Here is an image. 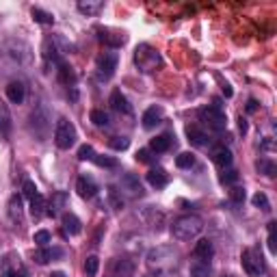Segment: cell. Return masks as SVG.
Masks as SVG:
<instances>
[{
    "label": "cell",
    "instance_id": "cell-25",
    "mask_svg": "<svg viewBox=\"0 0 277 277\" xmlns=\"http://www.w3.org/2000/svg\"><path fill=\"white\" fill-rule=\"evenodd\" d=\"M76 7L82 15H98L104 9V2L102 0H78Z\"/></svg>",
    "mask_w": 277,
    "mask_h": 277
},
{
    "label": "cell",
    "instance_id": "cell-41",
    "mask_svg": "<svg viewBox=\"0 0 277 277\" xmlns=\"http://www.w3.org/2000/svg\"><path fill=\"white\" fill-rule=\"evenodd\" d=\"M275 227H277V223H275V221H271V223H269V240H266V243H269V252H271V253H277V245H275Z\"/></svg>",
    "mask_w": 277,
    "mask_h": 277
},
{
    "label": "cell",
    "instance_id": "cell-2",
    "mask_svg": "<svg viewBox=\"0 0 277 277\" xmlns=\"http://www.w3.org/2000/svg\"><path fill=\"white\" fill-rule=\"evenodd\" d=\"M177 258H180V253H177L174 245H160V247L150 249L145 260L156 271H171L177 264Z\"/></svg>",
    "mask_w": 277,
    "mask_h": 277
},
{
    "label": "cell",
    "instance_id": "cell-48",
    "mask_svg": "<svg viewBox=\"0 0 277 277\" xmlns=\"http://www.w3.org/2000/svg\"><path fill=\"white\" fill-rule=\"evenodd\" d=\"M223 96H226V98L234 96V91H232V87H229V85H223Z\"/></svg>",
    "mask_w": 277,
    "mask_h": 277
},
{
    "label": "cell",
    "instance_id": "cell-5",
    "mask_svg": "<svg viewBox=\"0 0 277 277\" xmlns=\"http://www.w3.org/2000/svg\"><path fill=\"white\" fill-rule=\"evenodd\" d=\"M240 264H243V271L249 277H260V275H264V271H266L262 253L252 247L243 249V253H240Z\"/></svg>",
    "mask_w": 277,
    "mask_h": 277
},
{
    "label": "cell",
    "instance_id": "cell-35",
    "mask_svg": "<svg viewBox=\"0 0 277 277\" xmlns=\"http://www.w3.org/2000/svg\"><path fill=\"white\" fill-rule=\"evenodd\" d=\"M252 201H253V206H255V208H260V210H264V212H269V210H271V201H269V197H266L264 193H255Z\"/></svg>",
    "mask_w": 277,
    "mask_h": 277
},
{
    "label": "cell",
    "instance_id": "cell-32",
    "mask_svg": "<svg viewBox=\"0 0 277 277\" xmlns=\"http://www.w3.org/2000/svg\"><path fill=\"white\" fill-rule=\"evenodd\" d=\"M98 271H100V258H98V255H89V258L85 260V275L96 277Z\"/></svg>",
    "mask_w": 277,
    "mask_h": 277
},
{
    "label": "cell",
    "instance_id": "cell-11",
    "mask_svg": "<svg viewBox=\"0 0 277 277\" xmlns=\"http://www.w3.org/2000/svg\"><path fill=\"white\" fill-rule=\"evenodd\" d=\"M67 200H70V195H67L65 191H56V193H52V200L50 203L46 206V214L48 217H59L61 212H63V208L67 206Z\"/></svg>",
    "mask_w": 277,
    "mask_h": 277
},
{
    "label": "cell",
    "instance_id": "cell-43",
    "mask_svg": "<svg viewBox=\"0 0 277 277\" xmlns=\"http://www.w3.org/2000/svg\"><path fill=\"white\" fill-rule=\"evenodd\" d=\"M236 180H238V171H234V169H227V171H223V174H221V182H223V184H234Z\"/></svg>",
    "mask_w": 277,
    "mask_h": 277
},
{
    "label": "cell",
    "instance_id": "cell-1",
    "mask_svg": "<svg viewBox=\"0 0 277 277\" xmlns=\"http://www.w3.org/2000/svg\"><path fill=\"white\" fill-rule=\"evenodd\" d=\"M203 229V219L200 214H182L171 223V234L177 240H191Z\"/></svg>",
    "mask_w": 277,
    "mask_h": 277
},
{
    "label": "cell",
    "instance_id": "cell-3",
    "mask_svg": "<svg viewBox=\"0 0 277 277\" xmlns=\"http://www.w3.org/2000/svg\"><path fill=\"white\" fill-rule=\"evenodd\" d=\"M200 119L210 130H214V132H223L227 128V117H226V111H223V104L219 98H214L212 104L200 108Z\"/></svg>",
    "mask_w": 277,
    "mask_h": 277
},
{
    "label": "cell",
    "instance_id": "cell-14",
    "mask_svg": "<svg viewBox=\"0 0 277 277\" xmlns=\"http://www.w3.org/2000/svg\"><path fill=\"white\" fill-rule=\"evenodd\" d=\"M148 184L154 186V189H165L167 184H169V176H167V171L163 167H154V169L148 171Z\"/></svg>",
    "mask_w": 277,
    "mask_h": 277
},
{
    "label": "cell",
    "instance_id": "cell-46",
    "mask_svg": "<svg viewBox=\"0 0 277 277\" xmlns=\"http://www.w3.org/2000/svg\"><path fill=\"white\" fill-rule=\"evenodd\" d=\"M255 111H258V102L252 98V100H247V113H255Z\"/></svg>",
    "mask_w": 277,
    "mask_h": 277
},
{
    "label": "cell",
    "instance_id": "cell-8",
    "mask_svg": "<svg viewBox=\"0 0 277 277\" xmlns=\"http://www.w3.org/2000/svg\"><path fill=\"white\" fill-rule=\"evenodd\" d=\"M119 189H122L124 195L132 197V200H137V197H143V184H141L139 176L134 174H124L122 180H119Z\"/></svg>",
    "mask_w": 277,
    "mask_h": 277
},
{
    "label": "cell",
    "instance_id": "cell-22",
    "mask_svg": "<svg viewBox=\"0 0 277 277\" xmlns=\"http://www.w3.org/2000/svg\"><path fill=\"white\" fill-rule=\"evenodd\" d=\"M56 78H59V82H63V85L72 87L76 82V72L72 65H67L65 61H61L59 65H56Z\"/></svg>",
    "mask_w": 277,
    "mask_h": 277
},
{
    "label": "cell",
    "instance_id": "cell-34",
    "mask_svg": "<svg viewBox=\"0 0 277 277\" xmlns=\"http://www.w3.org/2000/svg\"><path fill=\"white\" fill-rule=\"evenodd\" d=\"M9 128H11V117H9L7 106L0 100V132H9Z\"/></svg>",
    "mask_w": 277,
    "mask_h": 277
},
{
    "label": "cell",
    "instance_id": "cell-31",
    "mask_svg": "<svg viewBox=\"0 0 277 277\" xmlns=\"http://www.w3.org/2000/svg\"><path fill=\"white\" fill-rule=\"evenodd\" d=\"M255 167H258V171H260L262 176H266V177H273V176L277 174V165H275L271 158H260Z\"/></svg>",
    "mask_w": 277,
    "mask_h": 277
},
{
    "label": "cell",
    "instance_id": "cell-45",
    "mask_svg": "<svg viewBox=\"0 0 277 277\" xmlns=\"http://www.w3.org/2000/svg\"><path fill=\"white\" fill-rule=\"evenodd\" d=\"M137 160H139V163H150V160H151L150 150H139L137 151Z\"/></svg>",
    "mask_w": 277,
    "mask_h": 277
},
{
    "label": "cell",
    "instance_id": "cell-37",
    "mask_svg": "<svg viewBox=\"0 0 277 277\" xmlns=\"http://www.w3.org/2000/svg\"><path fill=\"white\" fill-rule=\"evenodd\" d=\"M33 240L37 243V247H48V243L52 240V236H50L48 229H39V232L33 234Z\"/></svg>",
    "mask_w": 277,
    "mask_h": 277
},
{
    "label": "cell",
    "instance_id": "cell-47",
    "mask_svg": "<svg viewBox=\"0 0 277 277\" xmlns=\"http://www.w3.org/2000/svg\"><path fill=\"white\" fill-rule=\"evenodd\" d=\"M238 130H240V132H247V122H245V119L243 117H238Z\"/></svg>",
    "mask_w": 277,
    "mask_h": 277
},
{
    "label": "cell",
    "instance_id": "cell-33",
    "mask_svg": "<svg viewBox=\"0 0 277 277\" xmlns=\"http://www.w3.org/2000/svg\"><path fill=\"white\" fill-rule=\"evenodd\" d=\"M176 165L180 167V169H191V167L195 165V154H193V151H182L176 158Z\"/></svg>",
    "mask_w": 277,
    "mask_h": 277
},
{
    "label": "cell",
    "instance_id": "cell-6",
    "mask_svg": "<svg viewBox=\"0 0 277 277\" xmlns=\"http://www.w3.org/2000/svg\"><path fill=\"white\" fill-rule=\"evenodd\" d=\"M54 143L59 150H70L76 143V128L70 119L61 117L54 128Z\"/></svg>",
    "mask_w": 277,
    "mask_h": 277
},
{
    "label": "cell",
    "instance_id": "cell-50",
    "mask_svg": "<svg viewBox=\"0 0 277 277\" xmlns=\"http://www.w3.org/2000/svg\"><path fill=\"white\" fill-rule=\"evenodd\" d=\"M145 277H154V275H145Z\"/></svg>",
    "mask_w": 277,
    "mask_h": 277
},
{
    "label": "cell",
    "instance_id": "cell-23",
    "mask_svg": "<svg viewBox=\"0 0 277 277\" xmlns=\"http://www.w3.org/2000/svg\"><path fill=\"white\" fill-rule=\"evenodd\" d=\"M98 30L102 33V35H100V39L108 46V50H115V48H119V46L126 44V35H122V33H113V30H102V28H98Z\"/></svg>",
    "mask_w": 277,
    "mask_h": 277
},
{
    "label": "cell",
    "instance_id": "cell-4",
    "mask_svg": "<svg viewBox=\"0 0 277 277\" xmlns=\"http://www.w3.org/2000/svg\"><path fill=\"white\" fill-rule=\"evenodd\" d=\"M134 65H137L139 72H143V74H151V72H156L163 65V59H160L158 50H154L148 44H141V46H137V50H134Z\"/></svg>",
    "mask_w": 277,
    "mask_h": 277
},
{
    "label": "cell",
    "instance_id": "cell-40",
    "mask_svg": "<svg viewBox=\"0 0 277 277\" xmlns=\"http://www.w3.org/2000/svg\"><path fill=\"white\" fill-rule=\"evenodd\" d=\"M128 145H130V139H126V137H113L111 139V148L117 150V151L128 150Z\"/></svg>",
    "mask_w": 277,
    "mask_h": 277
},
{
    "label": "cell",
    "instance_id": "cell-7",
    "mask_svg": "<svg viewBox=\"0 0 277 277\" xmlns=\"http://www.w3.org/2000/svg\"><path fill=\"white\" fill-rule=\"evenodd\" d=\"M117 63H119V54L115 50L102 52V54L98 56V74H100V78L108 80V78L115 74V70H117Z\"/></svg>",
    "mask_w": 277,
    "mask_h": 277
},
{
    "label": "cell",
    "instance_id": "cell-9",
    "mask_svg": "<svg viewBox=\"0 0 277 277\" xmlns=\"http://www.w3.org/2000/svg\"><path fill=\"white\" fill-rule=\"evenodd\" d=\"M0 277H28V269L20 262L18 255L9 253L2 260V273H0Z\"/></svg>",
    "mask_w": 277,
    "mask_h": 277
},
{
    "label": "cell",
    "instance_id": "cell-15",
    "mask_svg": "<svg viewBox=\"0 0 277 277\" xmlns=\"http://www.w3.org/2000/svg\"><path fill=\"white\" fill-rule=\"evenodd\" d=\"M160 122H163V108L160 106H150L148 111L143 113V117H141V124H143L145 130L156 128Z\"/></svg>",
    "mask_w": 277,
    "mask_h": 277
},
{
    "label": "cell",
    "instance_id": "cell-18",
    "mask_svg": "<svg viewBox=\"0 0 277 277\" xmlns=\"http://www.w3.org/2000/svg\"><path fill=\"white\" fill-rule=\"evenodd\" d=\"M61 223H63L65 234H70V236H76V234L82 232V223H80V219H78L74 212H63Z\"/></svg>",
    "mask_w": 277,
    "mask_h": 277
},
{
    "label": "cell",
    "instance_id": "cell-29",
    "mask_svg": "<svg viewBox=\"0 0 277 277\" xmlns=\"http://www.w3.org/2000/svg\"><path fill=\"white\" fill-rule=\"evenodd\" d=\"M30 15H33V20H35L37 24H44V26L54 24V15L48 13V11H44V9H39V7H33V9H30Z\"/></svg>",
    "mask_w": 277,
    "mask_h": 277
},
{
    "label": "cell",
    "instance_id": "cell-27",
    "mask_svg": "<svg viewBox=\"0 0 277 277\" xmlns=\"http://www.w3.org/2000/svg\"><path fill=\"white\" fill-rule=\"evenodd\" d=\"M46 206H48V201H46V197L37 193V195L30 200V214H33L35 219H41L46 214Z\"/></svg>",
    "mask_w": 277,
    "mask_h": 277
},
{
    "label": "cell",
    "instance_id": "cell-10",
    "mask_svg": "<svg viewBox=\"0 0 277 277\" xmlns=\"http://www.w3.org/2000/svg\"><path fill=\"white\" fill-rule=\"evenodd\" d=\"M76 193L82 197V200H91V197H96V193H98L96 180H93L91 176L82 174V176L76 180Z\"/></svg>",
    "mask_w": 277,
    "mask_h": 277
},
{
    "label": "cell",
    "instance_id": "cell-19",
    "mask_svg": "<svg viewBox=\"0 0 277 277\" xmlns=\"http://www.w3.org/2000/svg\"><path fill=\"white\" fill-rule=\"evenodd\" d=\"M35 262L37 264H48L56 258H63V249H50V247H39L37 252L33 253Z\"/></svg>",
    "mask_w": 277,
    "mask_h": 277
},
{
    "label": "cell",
    "instance_id": "cell-24",
    "mask_svg": "<svg viewBox=\"0 0 277 277\" xmlns=\"http://www.w3.org/2000/svg\"><path fill=\"white\" fill-rule=\"evenodd\" d=\"M186 137H189V143L195 145V148H203V145H208V134L197 126H186Z\"/></svg>",
    "mask_w": 277,
    "mask_h": 277
},
{
    "label": "cell",
    "instance_id": "cell-26",
    "mask_svg": "<svg viewBox=\"0 0 277 277\" xmlns=\"http://www.w3.org/2000/svg\"><path fill=\"white\" fill-rule=\"evenodd\" d=\"M171 148V137L169 134H158V137H154L150 141V150L156 151V154H163Z\"/></svg>",
    "mask_w": 277,
    "mask_h": 277
},
{
    "label": "cell",
    "instance_id": "cell-30",
    "mask_svg": "<svg viewBox=\"0 0 277 277\" xmlns=\"http://www.w3.org/2000/svg\"><path fill=\"white\" fill-rule=\"evenodd\" d=\"M89 119H91V124H93V126H98V128H106L108 124H111L108 115L104 111H100V108H93V111L89 113Z\"/></svg>",
    "mask_w": 277,
    "mask_h": 277
},
{
    "label": "cell",
    "instance_id": "cell-13",
    "mask_svg": "<svg viewBox=\"0 0 277 277\" xmlns=\"http://www.w3.org/2000/svg\"><path fill=\"white\" fill-rule=\"evenodd\" d=\"M108 104H111V108L115 113H119V115H130V113H132V106L128 104L126 96H124L119 89H115V91L111 93V100H108Z\"/></svg>",
    "mask_w": 277,
    "mask_h": 277
},
{
    "label": "cell",
    "instance_id": "cell-38",
    "mask_svg": "<svg viewBox=\"0 0 277 277\" xmlns=\"http://www.w3.org/2000/svg\"><path fill=\"white\" fill-rule=\"evenodd\" d=\"M93 163L100 165V167H108V169H115V167H117V160H115V158H108V156H100V154H96Z\"/></svg>",
    "mask_w": 277,
    "mask_h": 277
},
{
    "label": "cell",
    "instance_id": "cell-49",
    "mask_svg": "<svg viewBox=\"0 0 277 277\" xmlns=\"http://www.w3.org/2000/svg\"><path fill=\"white\" fill-rule=\"evenodd\" d=\"M50 277H67V275L63 273V271H54V273H52Z\"/></svg>",
    "mask_w": 277,
    "mask_h": 277
},
{
    "label": "cell",
    "instance_id": "cell-44",
    "mask_svg": "<svg viewBox=\"0 0 277 277\" xmlns=\"http://www.w3.org/2000/svg\"><path fill=\"white\" fill-rule=\"evenodd\" d=\"M108 197H111V203H113L115 208H124V200L117 195V191H115L113 186H111V189H108Z\"/></svg>",
    "mask_w": 277,
    "mask_h": 277
},
{
    "label": "cell",
    "instance_id": "cell-12",
    "mask_svg": "<svg viewBox=\"0 0 277 277\" xmlns=\"http://www.w3.org/2000/svg\"><path fill=\"white\" fill-rule=\"evenodd\" d=\"M214 255V245L212 240L208 238H201L195 243V247H193V258L195 260H203V262H210Z\"/></svg>",
    "mask_w": 277,
    "mask_h": 277
},
{
    "label": "cell",
    "instance_id": "cell-16",
    "mask_svg": "<svg viewBox=\"0 0 277 277\" xmlns=\"http://www.w3.org/2000/svg\"><path fill=\"white\" fill-rule=\"evenodd\" d=\"M232 160H234V156H232V151H229L226 145H219V148L212 150V163L217 167H221L223 171L232 165Z\"/></svg>",
    "mask_w": 277,
    "mask_h": 277
},
{
    "label": "cell",
    "instance_id": "cell-39",
    "mask_svg": "<svg viewBox=\"0 0 277 277\" xmlns=\"http://www.w3.org/2000/svg\"><path fill=\"white\" fill-rule=\"evenodd\" d=\"M78 158L80 160H93L96 158V150H93L91 145H80V150H78Z\"/></svg>",
    "mask_w": 277,
    "mask_h": 277
},
{
    "label": "cell",
    "instance_id": "cell-36",
    "mask_svg": "<svg viewBox=\"0 0 277 277\" xmlns=\"http://www.w3.org/2000/svg\"><path fill=\"white\" fill-rule=\"evenodd\" d=\"M245 197H247V191L240 189V186H234V189L229 191V201H232L234 206H240V203L245 201Z\"/></svg>",
    "mask_w": 277,
    "mask_h": 277
},
{
    "label": "cell",
    "instance_id": "cell-21",
    "mask_svg": "<svg viewBox=\"0 0 277 277\" xmlns=\"http://www.w3.org/2000/svg\"><path fill=\"white\" fill-rule=\"evenodd\" d=\"M134 275V262L128 258H119L113 262V277H132Z\"/></svg>",
    "mask_w": 277,
    "mask_h": 277
},
{
    "label": "cell",
    "instance_id": "cell-42",
    "mask_svg": "<svg viewBox=\"0 0 277 277\" xmlns=\"http://www.w3.org/2000/svg\"><path fill=\"white\" fill-rule=\"evenodd\" d=\"M22 195L26 197V200H33V197L37 195V186H35V182H30V180H26V182H24V186H22Z\"/></svg>",
    "mask_w": 277,
    "mask_h": 277
},
{
    "label": "cell",
    "instance_id": "cell-20",
    "mask_svg": "<svg viewBox=\"0 0 277 277\" xmlns=\"http://www.w3.org/2000/svg\"><path fill=\"white\" fill-rule=\"evenodd\" d=\"M7 212H9V219L15 223V226H22V195H13L9 200V206H7Z\"/></svg>",
    "mask_w": 277,
    "mask_h": 277
},
{
    "label": "cell",
    "instance_id": "cell-28",
    "mask_svg": "<svg viewBox=\"0 0 277 277\" xmlns=\"http://www.w3.org/2000/svg\"><path fill=\"white\" fill-rule=\"evenodd\" d=\"M189 271H191V277H210L212 273L210 262H203V260H193Z\"/></svg>",
    "mask_w": 277,
    "mask_h": 277
},
{
    "label": "cell",
    "instance_id": "cell-17",
    "mask_svg": "<svg viewBox=\"0 0 277 277\" xmlns=\"http://www.w3.org/2000/svg\"><path fill=\"white\" fill-rule=\"evenodd\" d=\"M24 98H26V87H24V82H20V80L9 82V85H7V100L11 102V104H22Z\"/></svg>",
    "mask_w": 277,
    "mask_h": 277
}]
</instances>
